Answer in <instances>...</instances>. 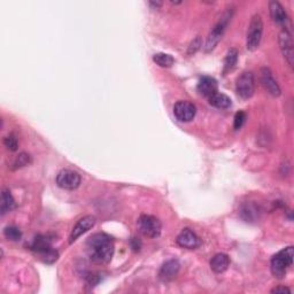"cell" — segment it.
<instances>
[{"instance_id": "1", "label": "cell", "mask_w": 294, "mask_h": 294, "mask_svg": "<svg viewBox=\"0 0 294 294\" xmlns=\"http://www.w3.org/2000/svg\"><path fill=\"white\" fill-rule=\"evenodd\" d=\"M86 250L94 263L105 264L113 258L114 243L108 234L94 233L86 242Z\"/></svg>"}, {"instance_id": "2", "label": "cell", "mask_w": 294, "mask_h": 294, "mask_svg": "<svg viewBox=\"0 0 294 294\" xmlns=\"http://www.w3.org/2000/svg\"><path fill=\"white\" fill-rule=\"evenodd\" d=\"M294 258V249L292 246L286 247L273 255L271 259V263H270V268H271V272L276 278L282 279L285 277L287 272V269L292 266Z\"/></svg>"}, {"instance_id": "3", "label": "cell", "mask_w": 294, "mask_h": 294, "mask_svg": "<svg viewBox=\"0 0 294 294\" xmlns=\"http://www.w3.org/2000/svg\"><path fill=\"white\" fill-rule=\"evenodd\" d=\"M30 249L40 254L43 261L46 263H53L59 259V253L52 247L51 239L47 236H36L30 245Z\"/></svg>"}, {"instance_id": "4", "label": "cell", "mask_w": 294, "mask_h": 294, "mask_svg": "<svg viewBox=\"0 0 294 294\" xmlns=\"http://www.w3.org/2000/svg\"><path fill=\"white\" fill-rule=\"evenodd\" d=\"M231 17H232V11H225L223 13V15L221 16V18L219 20V22L216 23L215 27L211 29L210 33L207 37V41H206V44L204 46L205 52L206 53H209L213 51L216 45L219 44V42L221 41L222 36H223V33L225 31L226 27H228L229 22L231 21Z\"/></svg>"}, {"instance_id": "5", "label": "cell", "mask_w": 294, "mask_h": 294, "mask_svg": "<svg viewBox=\"0 0 294 294\" xmlns=\"http://www.w3.org/2000/svg\"><path fill=\"white\" fill-rule=\"evenodd\" d=\"M263 33V21L259 14H255L250 20L248 31H247V40H246V46L248 51L258 50L260 43L262 40Z\"/></svg>"}, {"instance_id": "6", "label": "cell", "mask_w": 294, "mask_h": 294, "mask_svg": "<svg viewBox=\"0 0 294 294\" xmlns=\"http://www.w3.org/2000/svg\"><path fill=\"white\" fill-rule=\"evenodd\" d=\"M138 228L141 232L148 238H158L161 234V222L155 216L142 215L138 219Z\"/></svg>"}, {"instance_id": "7", "label": "cell", "mask_w": 294, "mask_h": 294, "mask_svg": "<svg viewBox=\"0 0 294 294\" xmlns=\"http://www.w3.org/2000/svg\"><path fill=\"white\" fill-rule=\"evenodd\" d=\"M255 91V80L252 71H244L238 77L236 83V92L242 99H249L253 97Z\"/></svg>"}, {"instance_id": "8", "label": "cell", "mask_w": 294, "mask_h": 294, "mask_svg": "<svg viewBox=\"0 0 294 294\" xmlns=\"http://www.w3.org/2000/svg\"><path fill=\"white\" fill-rule=\"evenodd\" d=\"M56 184L61 189L75 190L81 185L80 173L69 169L61 170L56 176Z\"/></svg>"}, {"instance_id": "9", "label": "cell", "mask_w": 294, "mask_h": 294, "mask_svg": "<svg viewBox=\"0 0 294 294\" xmlns=\"http://www.w3.org/2000/svg\"><path fill=\"white\" fill-rule=\"evenodd\" d=\"M197 114L195 106L190 101H178L173 106V115L180 122H190L194 119Z\"/></svg>"}, {"instance_id": "10", "label": "cell", "mask_w": 294, "mask_h": 294, "mask_svg": "<svg viewBox=\"0 0 294 294\" xmlns=\"http://www.w3.org/2000/svg\"><path fill=\"white\" fill-rule=\"evenodd\" d=\"M95 222H97V220H95V218L92 215H88V216H84V218H82L75 224L73 230H71L70 236H69V244H73L81 237L82 234H84L85 232H88L89 230L92 229L95 225Z\"/></svg>"}, {"instance_id": "11", "label": "cell", "mask_w": 294, "mask_h": 294, "mask_svg": "<svg viewBox=\"0 0 294 294\" xmlns=\"http://www.w3.org/2000/svg\"><path fill=\"white\" fill-rule=\"evenodd\" d=\"M279 46L287 64L292 67L294 61V47L292 35L288 30H283L279 33Z\"/></svg>"}, {"instance_id": "12", "label": "cell", "mask_w": 294, "mask_h": 294, "mask_svg": "<svg viewBox=\"0 0 294 294\" xmlns=\"http://www.w3.org/2000/svg\"><path fill=\"white\" fill-rule=\"evenodd\" d=\"M261 83L263 88L268 91L269 94L272 97H279L282 93L281 86L277 83V81L273 79L271 70L269 68H262L261 69Z\"/></svg>"}, {"instance_id": "13", "label": "cell", "mask_w": 294, "mask_h": 294, "mask_svg": "<svg viewBox=\"0 0 294 294\" xmlns=\"http://www.w3.org/2000/svg\"><path fill=\"white\" fill-rule=\"evenodd\" d=\"M176 243L178 246H181L183 248L187 249H194L200 244V240L198 238V236L190 229H184L181 231V233L177 236Z\"/></svg>"}, {"instance_id": "14", "label": "cell", "mask_w": 294, "mask_h": 294, "mask_svg": "<svg viewBox=\"0 0 294 294\" xmlns=\"http://www.w3.org/2000/svg\"><path fill=\"white\" fill-rule=\"evenodd\" d=\"M218 89V81L210 76L201 77L199 83H198V92L206 98H209L216 92H219Z\"/></svg>"}, {"instance_id": "15", "label": "cell", "mask_w": 294, "mask_h": 294, "mask_svg": "<svg viewBox=\"0 0 294 294\" xmlns=\"http://www.w3.org/2000/svg\"><path fill=\"white\" fill-rule=\"evenodd\" d=\"M180 268L181 264L177 260H169V261L163 263V266L160 269V272H159V277H160V279L163 282L172 281V279L177 276Z\"/></svg>"}, {"instance_id": "16", "label": "cell", "mask_w": 294, "mask_h": 294, "mask_svg": "<svg viewBox=\"0 0 294 294\" xmlns=\"http://www.w3.org/2000/svg\"><path fill=\"white\" fill-rule=\"evenodd\" d=\"M269 9L270 15H271L272 20L277 23V25H285L287 22V14L285 9L278 2H270L269 3Z\"/></svg>"}, {"instance_id": "17", "label": "cell", "mask_w": 294, "mask_h": 294, "mask_svg": "<svg viewBox=\"0 0 294 294\" xmlns=\"http://www.w3.org/2000/svg\"><path fill=\"white\" fill-rule=\"evenodd\" d=\"M230 266V258L224 253H219L214 255L210 260V268L216 273L224 272Z\"/></svg>"}, {"instance_id": "18", "label": "cell", "mask_w": 294, "mask_h": 294, "mask_svg": "<svg viewBox=\"0 0 294 294\" xmlns=\"http://www.w3.org/2000/svg\"><path fill=\"white\" fill-rule=\"evenodd\" d=\"M15 208V200L11 193V191L4 189L2 192V202H0V211L2 215H5Z\"/></svg>"}, {"instance_id": "19", "label": "cell", "mask_w": 294, "mask_h": 294, "mask_svg": "<svg viewBox=\"0 0 294 294\" xmlns=\"http://www.w3.org/2000/svg\"><path fill=\"white\" fill-rule=\"evenodd\" d=\"M208 100L211 106H214V107L220 108V109H226L232 105V103H231V99L228 97V95L224 93H220V92H216L215 94L211 95V97L208 98Z\"/></svg>"}, {"instance_id": "20", "label": "cell", "mask_w": 294, "mask_h": 294, "mask_svg": "<svg viewBox=\"0 0 294 294\" xmlns=\"http://www.w3.org/2000/svg\"><path fill=\"white\" fill-rule=\"evenodd\" d=\"M238 61V51L236 49H230L226 53V56L224 59V68H223V73L226 74L228 71L233 68L237 64Z\"/></svg>"}, {"instance_id": "21", "label": "cell", "mask_w": 294, "mask_h": 294, "mask_svg": "<svg viewBox=\"0 0 294 294\" xmlns=\"http://www.w3.org/2000/svg\"><path fill=\"white\" fill-rule=\"evenodd\" d=\"M153 61L155 62L158 66L163 67V68H169L173 65V57L170 54H166V53H156L153 55Z\"/></svg>"}, {"instance_id": "22", "label": "cell", "mask_w": 294, "mask_h": 294, "mask_svg": "<svg viewBox=\"0 0 294 294\" xmlns=\"http://www.w3.org/2000/svg\"><path fill=\"white\" fill-rule=\"evenodd\" d=\"M4 236L6 237L8 240H12V242H17L22 238V232L21 230L16 228V226H7L4 230Z\"/></svg>"}, {"instance_id": "23", "label": "cell", "mask_w": 294, "mask_h": 294, "mask_svg": "<svg viewBox=\"0 0 294 294\" xmlns=\"http://www.w3.org/2000/svg\"><path fill=\"white\" fill-rule=\"evenodd\" d=\"M4 145L6 146V148L9 149V151L15 152L18 147L17 138L14 136V134H8V136L5 137L4 139Z\"/></svg>"}, {"instance_id": "24", "label": "cell", "mask_w": 294, "mask_h": 294, "mask_svg": "<svg viewBox=\"0 0 294 294\" xmlns=\"http://www.w3.org/2000/svg\"><path fill=\"white\" fill-rule=\"evenodd\" d=\"M31 162V158L29 154L27 153H21L20 155L16 158L15 162H14V169H16V168H22V167H26L28 166L29 163Z\"/></svg>"}, {"instance_id": "25", "label": "cell", "mask_w": 294, "mask_h": 294, "mask_svg": "<svg viewBox=\"0 0 294 294\" xmlns=\"http://www.w3.org/2000/svg\"><path fill=\"white\" fill-rule=\"evenodd\" d=\"M242 215H243V218L245 220L252 221V220H254L258 216V211L252 205H249V206L247 205V206H245L244 208L242 209Z\"/></svg>"}, {"instance_id": "26", "label": "cell", "mask_w": 294, "mask_h": 294, "mask_svg": "<svg viewBox=\"0 0 294 294\" xmlns=\"http://www.w3.org/2000/svg\"><path fill=\"white\" fill-rule=\"evenodd\" d=\"M246 122V114L245 112H238L234 115V122H233V128L236 130H239L243 127Z\"/></svg>"}, {"instance_id": "27", "label": "cell", "mask_w": 294, "mask_h": 294, "mask_svg": "<svg viewBox=\"0 0 294 294\" xmlns=\"http://www.w3.org/2000/svg\"><path fill=\"white\" fill-rule=\"evenodd\" d=\"M202 45V42H201V38L200 37H197L195 40H193V42L191 43L190 46H189V51H187V53H189L190 55L192 54H194V53L200 49V46Z\"/></svg>"}, {"instance_id": "28", "label": "cell", "mask_w": 294, "mask_h": 294, "mask_svg": "<svg viewBox=\"0 0 294 294\" xmlns=\"http://www.w3.org/2000/svg\"><path fill=\"white\" fill-rule=\"evenodd\" d=\"M130 244H131V247H132L133 250H139V249H141L142 243H141V240H138L137 238H132L131 242H130Z\"/></svg>"}, {"instance_id": "29", "label": "cell", "mask_w": 294, "mask_h": 294, "mask_svg": "<svg viewBox=\"0 0 294 294\" xmlns=\"http://www.w3.org/2000/svg\"><path fill=\"white\" fill-rule=\"evenodd\" d=\"M271 293H291V290L285 286H279V287H275L273 290H271Z\"/></svg>"}, {"instance_id": "30", "label": "cell", "mask_w": 294, "mask_h": 294, "mask_svg": "<svg viewBox=\"0 0 294 294\" xmlns=\"http://www.w3.org/2000/svg\"><path fill=\"white\" fill-rule=\"evenodd\" d=\"M149 4H151V5H154V6H155V7H160L161 5H162L160 2H156V3H155V2H151Z\"/></svg>"}]
</instances>
